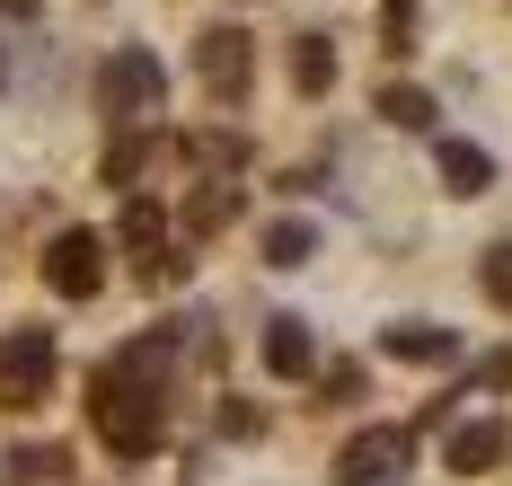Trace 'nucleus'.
Masks as SVG:
<instances>
[{
	"label": "nucleus",
	"mask_w": 512,
	"mask_h": 486,
	"mask_svg": "<svg viewBox=\"0 0 512 486\" xmlns=\"http://www.w3.org/2000/svg\"><path fill=\"white\" fill-rule=\"evenodd\" d=\"M380 354H398V363H451L460 336L442 319H398V327H380Z\"/></svg>",
	"instance_id": "10"
},
{
	"label": "nucleus",
	"mask_w": 512,
	"mask_h": 486,
	"mask_svg": "<svg viewBox=\"0 0 512 486\" xmlns=\"http://www.w3.org/2000/svg\"><path fill=\"white\" fill-rule=\"evenodd\" d=\"M195 71H204V89L212 98H248V80H256V45H248V27H212L204 45H195Z\"/></svg>",
	"instance_id": "7"
},
{
	"label": "nucleus",
	"mask_w": 512,
	"mask_h": 486,
	"mask_svg": "<svg viewBox=\"0 0 512 486\" xmlns=\"http://www.w3.org/2000/svg\"><path fill=\"white\" fill-rule=\"evenodd\" d=\"M477 380H495V389H512V354H486V363H477Z\"/></svg>",
	"instance_id": "21"
},
{
	"label": "nucleus",
	"mask_w": 512,
	"mask_h": 486,
	"mask_svg": "<svg viewBox=\"0 0 512 486\" xmlns=\"http://www.w3.org/2000/svg\"><path fill=\"white\" fill-rule=\"evenodd\" d=\"M0 469H9V478H62V451H53V442H27V451H9Z\"/></svg>",
	"instance_id": "19"
},
{
	"label": "nucleus",
	"mask_w": 512,
	"mask_h": 486,
	"mask_svg": "<svg viewBox=\"0 0 512 486\" xmlns=\"http://www.w3.org/2000/svg\"><path fill=\"white\" fill-rule=\"evenodd\" d=\"M477 283H486V301H495V310H512V239H495V248L477 257Z\"/></svg>",
	"instance_id": "18"
},
{
	"label": "nucleus",
	"mask_w": 512,
	"mask_h": 486,
	"mask_svg": "<svg viewBox=\"0 0 512 486\" xmlns=\"http://www.w3.org/2000/svg\"><path fill=\"white\" fill-rule=\"evenodd\" d=\"M504 460H512V425H495V416L451 425V469H460V478H486V469H504Z\"/></svg>",
	"instance_id": "8"
},
{
	"label": "nucleus",
	"mask_w": 512,
	"mask_h": 486,
	"mask_svg": "<svg viewBox=\"0 0 512 486\" xmlns=\"http://www.w3.org/2000/svg\"><path fill=\"white\" fill-rule=\"evenodd\" d=\"M177 354H186V319L151 327V336H133L115 363H98V380H89V425H98V442L115 451V460H151V451H159Z\"/></svg>",
	"instance_id": "1"
},
{
	"label": "nucleus",
	"mask_w": 512,
	"mask_h": 486,
	"mask_svg": "<svg viewBox=\"0 0 512 486\" xmlns=\"http://www.w3.org/2000/svg\"><path fill=\"white\" fill-rule=\"evenodd\" d=\"M407 36H415V0H389V45L407 54Z\"/></svg>",
	"instance_id": "20"
},
{
	"label": "nucleus",
	"mask_w": 512,
	"mask_h": 486,
	"mask_svg": "<svg viewBox=\"0 0 512 486\" xmlns=\"http://www.w3.org/2000/svg\"><path fill=\"white\" fill-rule=\"evenodd\" d=\"M186 160H195V168H221V177H230V168L248 160V142H239V133H186Z\"/></svg>",
	"instance_id": "17"
},
{
	"label": "nucleus",
	"mask_w": 512,
	"mask_h": 486,
	"mask_svg": "<svg viewBox=\"0 0 512 486\" xmlns=\"http://www.w3.org/2000/svg\"><path fill=\"white\" fill-rule=\"evenodd\" d=\"M230 221H239V186H230V177H204L195 204H186V239H212V230H230Z\"/></svg>",
	"instance_id": "12"
},
{
	"label": "nucleus",
	"mask_w": 512,
	"mask_h": 486,
	"mask_svg": "<svg viewBox=\"0 0 512 486\" xmlns=\"http://www.w3.org/2000/svg\"><path fill=\"white\" fill-rule=\"evenodd\" d=\"M45 283L62 292V301H98V283H106V239H98V230H53Z\"/></svg>",
	"instance_id": "5"
},
{
	"label": "nucleus",
	"mask_w": 512,
	"mask_h": 486,
	"mask_svg": "<svg viewBox=\"0 0 512 486\" xmlns=\"http://www.w3.org/2000/svg\"><path fill=\"white\" fill-rule=\"evenodd\" d=\"M159 98H168V71H159L151 45H115V54L98 62V107L115 115V124H151Z\"/></svg>",
	"instance_id": "2"
},
{
	"label": "nucleus",
	"mask_w": 512,
	"mask_h": 486,
	"mask_svg": "<svg viewBox=\"0 0 512 486\" xmlns=\"http://www.w3.org/2000/svg\"><path fill=\"white\" fill-rule=\"evenodd\" d=\"M265 372L274 380H309L318 372V336H309V319H265Z\"/></svg>",
	"instance_id": "9"
},
{
	"label": "nucleus",
	"mask_w": 512,
	"mask_h": 486,
	"mask_svg": "<svg viewBox=\"0 0 512 486\" xmlns=\"http://www.w3.org/2000/svg\"><path fill=\"white\" fill-rule=\"evenodd\" d=\"M53 389V336L45 327H9L0 336V407H36Z\"/></svg>",
	"instance_id": "4"
},
{
	"label": "nucleus",
	"mask_w": 512,
	"mask_h": 486,
	"mask_svg": "<svg viewBox=\"0 0 512 486\" xmlns=\"http://www.w3.org/2000/svg\"><path fill=\"white\" fill-rule=\"evenodd\" d=\"M415 460V433L407 425H362L345 451H336V486H389Z\"/></svg>",
	"instance_id": "3"
},
{
	"label": "nucleus",
	"mask_w": 512,
	"mask_h": 486,
	"mask_svg": "<svg viewBox=\"0 0 512 486\" xmlns=\"http://www.w3.org/2000/svg\"><path fill=\"white\" fill-rule=\"evenodd\" d=\"M0 80H9V54H0Z\"/></svg>",
	"instance_id": "23"
},
{
	"label": "nucleus",
	"mask_w": 512,
	"mask_h": 486,
	"mask_svg": "<svg viewBox=\"0 0 512 486\" xmlns=\"http://www.w3.org/2000/svg\"><path fill=\"white\" fill-rule=\"evenodd\" d=\"M115 230H124V248H133V274H142L151 292H159V283H177V248H168V213H159L151 195H133Z\"/></svg>",
	"instance_id": "6"
},
{
	"label": "nucleus",
	"mask_w": 512,
	"mask_h": 486,
	"mask_svg": "<svg viewBox=\"0 0 512 486\" xmlns=\"http://www.w3.org/2000/svg\"><path fill=\"white\" fill-rule=\"evenodd\" d=\"M151 151H159V133H151V124L115 133V142H106V186H133V177L151 168Z\"/></svg>",
	"instance_id": "13"
},
{
	"label": "nucleus",
	"mask_w": 512,
	"mask_h": 486,
	"mask_svg": "<svg viewBox=\"0 0 512 486\" xmlns=\"http://www.w3.org/2000/svg\"><path fill=\"white\" fill-rule=\"evenodd\" d=\"M336 80V54H327V36H292V89L301 98H318Z\"/></svg>",
	"instance_id": "16"
},
{
	"label": "nucleus",
	"mask_w": 512,
	"mask_h": 486,
	"mask_svg": "<svg viewBox=\"0 0 512 486\" xmlns=\"http://www.w3.org/2000/svg\"><path fill=\"white\" fill-rule=\"evenodd\" d=\"M380 124H398V133H433V98L407 89V80H389V89H380Z\"/></svg>",
	"instance_id": "15"
},
{
	"label": "nucleus",
	"mask_w": 512,
	"mask_h": 486,
	"mask_svg": "<svg viewBox=\"0 0 512 486\" xmlns=\"http://www.w3.org/2000/svg\"><path fill=\"white\" fill-rule=\"evenodd\" d=\"M0 18H36V0H0Z\"/></svg>",
	"instance_id": "22"
},
{
	"label": "nucleus",
	"mask_w": 512,
	"mask_h": 486,
	"mask_svg": "<svg viewBox=\"0 0 512 486\" xmlns=\"http://www.w3.org/2000/svg\"><path fill=\"white\" fill-rule=\"evenodd\" d=\"M433 168H442L451 195H486L495 186V151H477V142H433Z\"/></svg>",
	"instance_id": "11"
},
{
	"label": "nucleus",
	"mask_w": 512,
	"mask_h": 486,
	"mask_svg": "<svg viewBox=\"0 0 512 486\" xmlns=\"http://www.w3.org/2000/svg\"><path fill=\"white\" fill-rule=\"evenodd\" d=\"M309 257H318V221L292 213V221H274V230H265V266L292 274V266H309Z\"/></svg>",
	"instance_id": "14"
}]
</instances>
